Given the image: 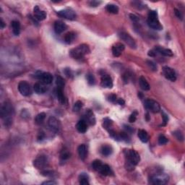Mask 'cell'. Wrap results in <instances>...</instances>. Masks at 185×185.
Returning a JSON list of instances; mask_svg holds the SVG:
<instances>
[{
	"label": "cell",
	"instance_id": "cell-1",
	"mask_svg": "<svg viewBox=\"0 0 185 185\" xmlns=\"http://www.w3.org/2000/svg\"><path fill=\"white\" fill-rule=\"evenodd\" d=\"M124 153L126 158L124 165L125 169L130 172L135 170V166L140 161V156L139 153L135 150H125Z\"/></svg>",
	"mask_w": 185,
	"mask_h": 185
},
{
	"label": "cell",
	"instance_id": "cell-2",
	"mask_svg": "<svg viewBox=\"0 0 185 185\" xmlns=\"http://www.w3.org/2000/svg\"><path fill=\"white\" fill-rule=\"evenodd\" d=\"M14 114V109L11 105V103L8 102L5 103L1 106V110H0V115L3 119H4V125L6 127L11 126L12 124V116Z\"/></svg>",
	"mask_w": 185,
	"mask_h": 185
},
{
	"label": "cell",
	"instance_id": "cell-3",
	"mask_svg": "<svg viewBox=\"0 0 185 185\" xmlns=\"http://www.w3.org/2000/svg\"><path fill=\"white\" fill-rule=\"evenodd\" d=\"M91 52L89 46L87 44H81L77 46L70 51V54L75 59H80Z\"/></svg>",
	"mask_w": 185,
	"mask_h": 185
},
{
	"label": "cell",
	"instance_id": "cell-4",
	"mask_svg": "<svg viewBox=\"0 0 185 185\" xmlns=\"http://www.w3.org/2000/svg\"><path fill=\"white\" fill-rule=\"evenodd\" d=\"M147 22L149 27L152 28V29L156 30V31H161V30L163 29V26H162L159 20H158L157 12L155 11V10H151L148 12Z\"/></svg>",
	"mask_w": 185,
	"mask_h": 185
},
{
	"label": "cell",
	"instance_id": "cell-5",
	"mask_svg": "<svg viewBox=\"0 0 185 185\" xmlns=\"http://www.w3.org/2000/svg\"><path fill=\"white\" fill-rule=\"evenodd\" d=\"M169 181V177L166 174H154L150 177V182L153 184L163 185L167 184Z\"/></svg>",
	"mask_w": 185,
	"mask_h": 185
},
{
	"label": "cell",
	"instance_id": "cell-6",
	"mask_svg": "<svg viewBox=\"0 0 185 185\" xmlns=\"http://www.w3.org/2000/svg\"><path fill=\"white\" fill-rule=\"evenodd\" d=\"M49 161L48 157L43 155L39 156L33 161V166L37 169H40V170H44L49 166Z\"/></svg>",
	"mask_w": 185,
	"mask_h": 185
},
{
	"label": "cell",
	"instance_id": "cell-7",
	"mask_svg": "<svg viewBox=\"0 0 185 185\" xmlns=\"http://www.w3.org/2000/svg\"><path fill=\"white\" fill-rule=\"evenodd\" d=\"M144 106H145V109H147V110H148L153 113H155V114L160 112L161 110V106H160L159 103H158L157 101L152 99L145 100Z\"/></svg>",
	"mask_w": 185,
	"mask_h": 185
},
{
	"label": "cell",
	"instance_id": "cell-8",
	"mask_svg": "<svg viewBox=\"0 0 185 185\" xmlns=\"http://www.w3.org/2000/svg\"><path fill=\"white\" fill-rule=\"evenodd\" d=\"M119 37L120 38L121 40H122L123 41L125 42L129 46L130 48L136 49V42H135V39L130 36L129 33L125 32H120L119 33Z\"/></svg>",
	"mask_w": 185,
	"mask_h": 185
},
{
	"label": "cell",
	"instance_id": "cell-9",
	"mask_svg": "<svg viewBox=\"0 0 185 185\" xmlns=\"http://www.w3.org/2000/svg\"><path fill=\"white\" fill-rule=\"evenodd\" d=\"M48 125L49 129L54 133H59L61 129V123L58 119L54 117H51L48 120Z\"/></svg>",
	"mask_w": 185,
	"mask_h": 185
},
{
	"label": "cell",
	"instance_id": "cell-10",
	"mask_svg": "<svg viewBox=\"0 0 185 185\" xmlns=\"http://www.w3.org/2000/svg\"><path fill=\"white\" fill-rule=\"evenodd\" d=\"M56 14L61 17H63V18L67 19V20H75L77 17L75 12L73 10H72V9L69 8L60 10V11L56 12Z\"/></svg>",
	"mask_w": 185,
	"mask_h": 185
},
{
	"label": "cell",
	"instance_id": "cell-11",
	"mask_svg": "<svg viewBox=\"0 0 185 185\" xmlns=\"http://www.w3.org/2000/svg\"><path fill=\"white\" fill-rule=\"evenodd\" d=\"M18 91L23 96H29L32 94L31 85L25 81H21L18 84Z\"/></svg>",
	"mask_w": 185,
	"mask_h": 185
},
{
	"label": "cell",
	"instance_id": "cell-12",
	"mask_svg": "<svg viewBox=\"0 0 185 185\" xmlns=\"http://www.w3.org/2000/svg\"><path fill=\"white\" fill-rule=\"evenodd\" d=\"M36 77L41 81L42 83L45 85L51 84L53 81V76L49 73H43V72L38 71L36 74Z\"/></svg>",
	"mask_w": 185,
	"mask_h": 185
},
{
	"label": "cell",
	"instance_id": "cell-13",
	"mask_svg": "<svg viewBox=\"0 0 185 185\" xmlns=\"http://www.w3.org/2000/svg\"><path fill=\"white\" fill-rule=\"evenodd\" d=\"M163 74L166 79H168L172 82H174L177 80V74L174 69L171 68L170 67L164 66L163 67Z\"/></svg>",
	"mask_w": 185,
	"mask_h": 185
},
{
	"label": "cell",
	"instance_id": "cell-14",
	"mask_svg": "<svg viewBox=\"0 0 185 185\" xmlns=\"http://www.w3.org/2000/svg\"><path fill=\"white\" fill-rule=\"evenodd\" d=\"M84 120H85L88 124L91 125V126L96 124V117H95L94 114L91 109H87L85 111L84 115Z\"/></svg>",
	"mask_w": 185,
	"mask_h": 185
},
{
	"label": "cell",
	"instance_id": "cell-15",
	"mask_svg": "<svg viewBox=\"0 0 185 185\" xmlns=\"http://www.w3.org/2000/svg\"><path fill=\"white\" fill-rule=\"evenodd\" d=\"M101 85L103 88H112L113 87V80L109 75H103L101 77Z\"/></svg>",
	"mask_w": 185,
	"mask_h": 185
},
{
	"label": "cell",
	"instance_id": "cell-16",
	"mask_svg": "<svg viewBox=\"0 0 185 185\" xmlns=\"http://www.w3.org/2000/svg\"><path fill=\"white\" fill-rule=\"evenodd\" d=\"M125 46L123 43H117L112 46V54L116 57H118L122 54L123 51L124 50Z\"/></svg>",
	"mask_w": 185,
	"mask_h": 185
},
{
	"label": "cell",
	"instance_id": "cell-17",
	"mask_svg": "<svg viewBox=\"0 0 185 185\" xmlns=\"http://www.w3.org/2000/svg\"><path fill=\"white\" fill-rule=\"evenodd\" d=\"M33 12H34V16L36 20H44L46 18V13L43 10H41L38 6H35L33 8Z\"/></svg>",
	"mask_w": 185,
	"mask_h": 185
},
{
	"label": "cell",
	"instance_id": "cell-18",
	"mask_svg": "<svg viewBox=\"0 0 185 185\" xmlns=\"http://www.w3.org/2000/svg\"><path fill=\"white\" fill-rule=\"evenodd\" d=\"M67 28V25L62 21L58 20L54 22V31L56 34H61L64 31H66Z\"/></svg>",
	"mask_w": 185,
	"mask_h": 185
},
{
	"label": "cell",
	"instance_id": "cell-19",
	"mask_svg": "<svg viewBox=\"0 0 185 185\" xmlns=\"http://www.w3.org/2000/svg\"><path fill=\"white\" fill-rule=\"evenodd\" d=\"M33 89H34L35 93L37 94H43L47 91V88L46 87L45 84L42 83V82H37L33 86Z\"/></svg>",
	"mask_w": 185,
	"mask_h": 185
},
{
	"label": "cell",
	"instance_id": "cell-20",
	"mask_svg": "<svg viewBox=\"0 0 185 185\" xmlns=\"http://www.w3.org/2000/svg\"><path fill=\"white\" fill-rule=\"evenodd\" d=\"M77 152H78V155L80 156L81 160H85L87 158L88 156V148L87 146L84 144L80 145L78 146L77 148Z\"/></svg>",
	"mask_w": 185,
	"mask_h": 185
},
{
	"label": "cell",
	"instance_id": "cell-21",
	"mask_svg": "<svg viewBox=\"0 0 185 185\" xmlns=\"http://www.w3.org/2000/svg\"><path fill=\"white\" fill-rule=\"evenodd\" d=\"M77 131L80 133H85L88 130V123L84 119H81L76 125Z\"/></svg>",
	"mask_w": 185,
	"mask_h": 185
},
{
	"label": "cell",
	"instance_id": "cell-22",
	"mask_svg": "<svg viewBox=\"0 0 185 185\" xmlns=\"http://www.w3.org/2000/svg\"><path fill=\"white\" fill-rule=\"evenodd\" d=\"M155 51L156 53H159L161 55L165 56H173V52L171 49L162 48L161 46H156L155 48Z\"/></svg>",
	"mask_w": 185,
	"mask_h": 185
},
{
	"label": "cell",
	"instance_id": "cell-23",
	"mask_svg": "<svg viewBox=\"0 0 185 185\" xmlns=\"http://www.w3.org/2000/svg\"><path fill=\"white\" fill-rule=\"evenodd\" d=\"M137 136H138L141 142H144V143H146V142H148L150 139L148 133L144 130H139L138 133H137Z\"/></svg>",
	"mask_w": 185,
	"mask_h": 185
},
{
	"label": "cell",
	"instance_id": "cell-24",
	"mask_svg": "<svg viewBox=\"0 0 185 185\" xmlns=\"http://www.w3.org/2000/svg\"><path fill=\"white\" fill-rule=\"evenodd\" d=\"M99 173H101L103 176H113L114 175V172H113L112 169L111 167L107 164H103L102 167L100 169Z\"/></svg>",
	"mask_w": 185,
	"mask_h": 185
},
{
	"label": "cell",
	"instance_id": "cell-25",
	"mask_svg": "<svg viewBox=\"0 0 185 185\" xmlns=\"http://www.w3.org/2000/svg\"><path fill=\"white\" fill-rule=\"evenodd\" d=\"M11 26L12 29V32H13L15 36H19L20 33V23L19 21L13 20L11 22Z\"/></svg>",
	"mask_w": 185,
	"mask_h": 185
},
{
	"label": "cell",
	"instance_id": "cell-26",
	"mask_svg": "<svg viewBox=\"0 0 185 185\" xmlns=\"http://www.w3.org/2000/svg\"><path fill=\"white\" fill-rule=\"evenodd\" d=\"M101 154L103 155V156H106V157L111 156V155H112V153H113L112 147L111 145H103L101 148Z\"/></svg>",
	"mask_w": 185,
	"mask_h": 185
},
{
	"label": "cell",
	"instance_id": "cell-27",
	"mask_svg": "<svg viewBox=\"0 0 185 185\" xmlns=\"http://www.w3.org/2000/svg\"><path fill=\"white\" fill-rule=\"evenodd\" d=\"M139 83H140V86L141 89L143 90V91H149V90L151 89V86H150L147 80H146V79L144 77L141 76L140 77V80H139Z\"/></svg>",
	"mask_w": 185,
	"mask_h": 185
},
{
	"label": "cell",
	"instance_id": "cell-28",
	"mask_svg": "<svg viewBox=\"0 0 185 185\" xmlns=\"http://www.w3.org/2000/svg\"><path fill=\"white\" fill-rule=\"evenodd\" d=\"M56 96H57L59 102H60L61 103H62V104H65V103H67V98L64 95V93H63V89L57 88H56Z\"/></svg>",
	"mask_w": 185,
	"mask_h": 185
},
{
	"label": "cell",
	"instance_id": "cell-29",
	"mask_svg": "<svg viewBox=\"0 0 185 185\" xmlns=\"http://www.w3.org/2000/svg\"><path fill=\"white\" fill-rule=\"evenodd\" d=\"M75 38H76V33L73 32V31H71V32H69L65 35L64 41L67 44H70L75 40Z\"/></svg>",
	"mask_w": 185,
	"mask_h": 185
},
{
	"label": "cell",
	"instance_id": "cell-30",
	"mask_svg": "<svg viewBox=\"0 0 185 185\" xmlns=\"http://www.w3.org/2000/svg\"><path fill=\"white\" fill-rule=\"evenodd\" d=\"M79 182L82 185H89V177L87 174L82 173L79 176Z\"/></svg>",
	"mask_w": 185,
	"mask_h": 185
},
{
	"label": "cell",
	"instance_id": "cell-31",
	"mask_svg": "<svg viewBox=\"0 0 185 185\" xmlns=\"http://www.w3.org/2000/svg\"><path fill=\"white\" fill-rule=\"evenodd\" d=\"M106 11L109 12V13L114 14V15L118 14V12H119V10L118 6L114 4H107L106 7Z\"/></svg>",
	"mask_w": 185,
	"mask_h": 185
},
{
	"label": "cell",
	"instance_id": "cell-32",
	"mask_svg": "<svg viewBox=\"0 0 185 185\" xmlns=\"http://www.w3.org/2000/svg\"><path fill=\"white\" fill-rule=\"evenodd\" d=\"M46 113L44 112L39 113V114L36 116V118H35V122H36V124L38 125L43 124V122L46 119Z\"/></svg>",
	"mask_w": 185,
	"mask_h": 185
},
{
	"label": "cell",
	"instance_id": "cell-33",
	"mask_svg": "<svg viewBox=\"0 0 185 185\" xmlns=\"http://www.w3.org/2000/svg\"><path fill=\"white\" fill-rule=\"evenodd\" d=\"M70 158V153L67 150H63L61 152L60 154V161L62 163L67 161L69 158Z\"/></svg>",
	"mask_w": 185,
	"mask_h": 185
},
{
	"label": "cell",
	"instance_id": "cell-34",
	"mask_svg": "<svg viewBox=\"0 0 185 185\" xmlns=\"http://www.w3.org/2000/svg\"><path fill=\"white\" fill-rule=\"evenodd\" d=\"M112 124H113V121L112 119H110L109 118H105V119H103V127L106 130H107L108 131L109 130H112Z\"/></svg>",
	"mask_w": 185,
	"mask_h": 185
},
{
	"label": "cell",
	"instance_id": "cell-35",
	"mask_svg": "<svg viewBox=\"0 0 185 185\" xmlns=\"http://www.w3.org/2000/svg\"><path fill=\"white\" fill-rule=\"evenodd\" d=\"M102 166H103V163H102L100 160H95V161L92 163L93 169L98 172H99Z\"/></svg>",
	"mask_w": 185,
	"mask_h": 185
},
{
	"label": "cell",
	"instance_id": "cell-36",
	"mask_svg": "<svg viewBox=\"0 0 185 185\" xmlns=\"http://www.w3.org/2000/svg\"><path fill=\"white\" fill-rule=\"evenodd\" d=\"M56 85H57V88L63 89V88H64L65 85V81L64 80V78L61 77V76L56 77Z\"/></svg>",
	"mask_w": 185,
	"mask_h": 185
},
{
	"label": "cell",
	"instance_id": "cell-37",
	"mask_svg": "<svg viewBox=\"0 0 185 185\" xmlns=\"http://www.w3.org/2000/svg\"><path fill=\"white\" fill-rule=\"evenodd\" d=\"M82 106H83V104H82V101H76L73 107V112H80V111L81 110V109L82 108Z\"/></svg>",
	"mask_w": 185,
	"mask_h": 185
},
{
	"label": "cell",
	"instance_id": "cell-38",
	"mask_svg": "<svg viewBox=\"0 0 185 185\" xmlns=\"http://www.w3.org/2000/svg\"><path fill=\"white\" fill-rule=\"evenodd\" d=\"M86 79H87L89 85H93L95 83H96V79H95L94 75L91 73H88L86 75Z\"/></svg>",
	"mask_w": 185,
	"mask_h": 185
},
{
	"label": "cell",
	"instance_id": "cell-39",
	"mask_svg": "<svg viewBox=\"0 0 185 185\" xmlns=\"http://www.w3.org/2000/svg\"><path fill=\"white\" fill-rule=\"evenodd\" d=\"M119 140L125 141V142H130V137L128 135L127 133H121L120 134H119Z\"/></svg>",
	"mask_w": 185,
	"mask_h": 185
},
{
	"label": "cell",
	"instance_id": "cell-40",
	"mask_svg": "<svg viewBox=\"0 0 185 185\" xmlns=\"http://www.w3.org/2000/svg\"><path fill=\"white\" fill-rule=\"evenodd\" d=\"M146 63H147L148 66L149 67L150 69H151V70H153V71H154V72L157 71L158 70L157 65H156V64L154 62V61H153L151 60H147L146 61Z\"/></svg>",
	"mask_w": 185,
	"mask_h": 185
},
{
	"label": "cell",
	"instance_id": "cell-41",
	"mask_svg": "<svg viewBox=\"0 0 185 185\" xmlns=\"http://www.w3.org/2000/svg\"><path fill=\"white\" fill-rule=\"evenodd\" d=\"M54 172H53V171H51V170H46V169H44V170H42V172H40V174L43 176H44V177H54Z\"/></svg>",
	"mask_w": 185,
	"mask_h": 185
},
{
	"label": "cell",
	"instance_id": "cell-42",
	"mask_svg": "<svg viewBox=\"0 0 185 185\" xmlns=\"http://www.w3.org/2000/svg\"><path fill=\"white\" fill-rule=\"evenodd\" d=\"M167 142H168V139L164 135H161L158 137V144L161 145H165V144H166Z\"/></svg>",
	"mask_w": 185,
	"mask_h": 185
},
{
	"label": "cell",
	"instance_id": "cell-43",
	"mask_svg": "<svg viewBox=\"0 0 185 185\" xmlns=\"http://www.w3.org/2000/svg\"><path fill=\"white\" fill-rule=\"evenodd\" d=\"M173 135L176 137V138H177L178 140L179 141L184 140V135H183V134L181 133V132L175 131L174 133H173Z\"/></svg>",
	"mask_w": 185,
	"mask_h": 185
},
{
	"label": "cell",
	"instance_id": "cell-44",
	"mask_svg": "<svg viewBox=\"0 0 185 185\" xmlns=\"http://www.w3.org/2000/svg\"><path fill=\"white\" fill-rule=\"evenodd\" d=\"M138 115V112L137 111H135L129 117V121L131 123H134L137 119V116Z\"/></svg>",
	"mask_w": 185,
	"mask_h": 185
},
{
	"label": "cell",
	"instance_id": "cell-45",
	"mask_svg": "<svg viewBox=\"0 0 185 185\" xmlns=\"http://www.w3.org/2000/svg\"><path fill=\"white\" fill-rule=\"evenodd\" d=\"M108 100L112 103H114L117 101V97L115 94H111L108 96Z\"/></svg>",
	"mask_w": 185,
	"mask_h": 185
},
{
	"label": "cell",
	"instance_id": "cell-46",
	"mask_svg": "<svg viewBox=\"0 0 185 185\" xmlns=\"http://www.w3.org/2000/svg\"><path fill=\"white\" fill-rule=\"evenodd\" d=\"M101 1H95V0H93V1H91L89 2V4L91 7H96L99 6L100 4H101Z\"/></svg>",
	"mask_w": 185,
	"mask_h": 185
},
{
	"label": "cell",
	"instance_id": "cell-47",
	"mask_svg": "<svg viewBox=\"0 0 185 185\" xmlns=\"http://www.w3.org/2000/svg\"><path fill=\"white\" fill-rule=\"evenodd\" d=\"M174 13H175V15L178 17V18L180 19L181 20H183V15L180 10H177V9H175V10H174Z\"/></svg>",
	"mask_w": 185,
	"mask_h": 185
},
{
	"label": "cell",
	"instance_id": "cell-48",
	"mask_svg": "<svg viewBox=\"0 0 185 185\" xmlns=\"http://www.w3.org/2000/svg\"><path fill=\"white\" fill-rule=\"evenodd\" d=\"M162 117H163V124L166 125L167 124L169 121V117L164 112H162Z\"/></svg>",
	"mask_w": 185,
	"mask_h": 185
},
{
	"label": "cell",
	"instance_id": "cell-49",
	"mask_svg": "<svg viewBox=\"0 0 185 185\" xmlns=\"http://www.w3.org/2000/svg\"><path fill=\"white\" fill-rule=\"evenodd\" d=\"M130 19H131V20L133 21V22H138V21H139V17H137L136 15H135V14H130Z\"/></svg>",
	"mask_w": 185,
	"mask_h": 185
},
{
	"label": "cell",
	"instance_id": "cell-50",
	"mask_svg": "<svg viewBox=\"0 0 185 185\" xmlns=\"http://www.w3.org/2000/svg\"><path fill=\"white\" fill-rule=\"evenodd\" d=\"M124 127L125 130H126V133H133V132H134V130L131 127L128 126V125H124Z\"/></svg>",
	"mask_w": 185,
	"mask_h": 185
},
{
	"label": "cell",
	"instance_id": "cell-51",
	"mask_svg": "<svg viewBox=\"0 0 185 185\" xmlns=\"http://www.w3.org/2000/svg\"><path fill=\"white\" fill-rule=\"evenodd\" d=\"M57 183L56 182V181H52V180H49V181H44V182L42 183V184L43 185H48V184H56Z\"/></svg>",
	"mask_w": 185,
	"mask_h": 185
},
{
	"label": "cell",
	"instance_id": "cell-52",
	"mask_svg": "<svg viewBox=\"0 0 185 185\" xmlns=\"http://www.w3.org/2000/svg\"><path fill=\"white\" fill-rule=\"evenodd\" d=\"M65 74H66L67 76L69 77H71L72 75H73V73H72L70 69H66V70H65Z\"/></svg>",
	"mask_w": 185,
	"mask_h": 185
},
{
	"label": "cell",
	"instance_id": "cell-53",
	"mask_svg": "<svg viewBox=\"0 0 185 185\" xmlns=\"http://www.w3.org/2000/svg\"><path fill=\"white\" fill-rule=\"evenodd\" d=\"M148 54L149 56H152V57H153V56H155L156 55V51L151 50V51H149Z\"/></svg>",
	"mask_w": 185,
	"mask_h": 185
},
{
	"label": "cell",
	"instance_id": "cell-54",
	"mask_svg": "<svg viewBox=\"0 0 185 185\" xmlns=\"http://www.w3.org/2000/svg\"><path fill=\"white\" fill-rule=\"evenodd\" d=\"M44 137H45L44 133H42V132H41V133H39V135H38V138L39 140H43V139H44Z\"/></svg>",
	"mask_w": 185,
	"mask_h": 185
},
{
	"label": "cell",
	"instance_id": "cell-55",
	"mask_svg": "<svg viewBox=\"0 0 185 185\" xmlns=\"http://www.w3.org/2000/svg\"><path fill=\"white\" fill-rule=\"evenodd\" d=\"M117 103L121 106L124 105V103H125V101L122 99V98H119V99H117Z\"/></svg>",
	"mask_w": 185,
	"mask_h": 185
},
{
	"label": "cell",
	"instance_id": "cell-56",
	"mask_svg": "<svg viewBox=\"0 0 185 185\" xmlns=\"http://www.w3.org/2000/svg\"><path fill=\"white\" fill-rule=\"evenodd\" d=\"M0 25H1V29H3V28L5 27V25H5V23H4V20H2V18H1V20H0Z\"/></svg>",
	"mask_w": 185,
	"mask_h": 185
}]
</instances>
